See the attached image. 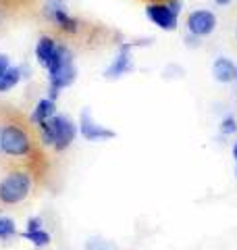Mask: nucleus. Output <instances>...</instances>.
<instances>
[{
    "label": "nucleus",
    "mask_w": 237,
    "mask_h": 250,
    "mask_svg": "<svg viewBox=\"0 0 237 250\" xmlns=\"http://www.w3.org/2000/svg\"><path fill=\"white\" fill-rule=\"evenodd\" d=\"M23 238H27L29 242H34L36 246H46L50 244V233L44 229H36V231H23Z\"/></svg>",
    "instance_id": "nucleus-14"
},
{
    "label": "nucleus",
    "mask_w": 237,
    "mask_h": 250,
    "mask_svg": "<svg viewBox=\"0 0 237 250\" xmlns=\"http://www.w3.org/2000/svg\"><path fill=\"white\" fill-rule=\"evenodd\" d=\"M15 221L11 217H0V238L6 240V238H11L15 236Z\"/></svg>",
    "instance_id": "nucleus-15"
},
{
    "label": "nucleus",
    "mask_w": 237,
    "mask_h": 250,
    "mask_svg": "<svg viewBox=\"0 0 237 250\" xmlns=\"http://www.w3.org/2000/svg\"><path fill=\"white\" fill-rule=\"evenodd\" d=\"M9 67H11L9 57H6V54H0V77H2L6 71H9Z\"/></svg>",
    "instance_id": "nucleus-18"
},
{
    "label": "nucleus",
    "mask_w": 237,
    "mask_h": 250,
    "mask_svg": "<svg viewBox=\"0 0 237 250\" xmlns=\"http://www.w3.org/2000/svg\"><path fill=\"white\" fill-rule=\"evenodd\" d=\"M38 129V136H40V142L44 146H54V131H52V125H50V119L44 121V123H38L36 125Z\"/></svg>",
    "instance_id": "nucleus-13"
},
{
    "label": "nucleus",
    "mask_w": 237,
    "mask_h": 250,
    "mask_svg": "<svg viewBox=\"0 0 237 250\" xmlns=\"http://www.w3.org/2000/svg\"><path fill=\"white\" fill-rule=\"evenodd\" d=\"M212 73H215L217 82L220 83H231L237 80V67L233 61H229L225 57H220L215 61V65H212Z\"/></svg>",
    "instance_id": "nucleus-10"
},
{
    "label": "nucleus",
    "mask_w": 237,
    "mask_h": 250,
    "mask_svg": "<svg viewBox=\"0 0 237 250\" xmlns=\"http://www.w3.org/2000/svg\"><path fill=\"white\" fill-rule=\"evenodd\" d=\"M237 131V121L233 119L231 115L229 117H225L223 121H220V134H225V136H231V134H235Z\"/></svg>",
    "instance_id": "nucleus-16"
},
{
    "label": "nucleus",
    "mask_w": 237,
    "mask_h": 250,
    "mask_svg": "<svg viewBox=\"0 0 237 250\" xmlns=\"http://www.w3.org/2000/svg\"><path fill=\"white\" fill-rule=\"evenodd\" d=\"M0 152H2V123H0Z\"/></svg>",
    "instance_id": "nucleus-21"
},
{
    "label": "nucleus",
    "mask_w": 237,
    "mask_h": 250,
    "mask_svg": "<svg viewBox=\"0 0 237 250\" xmlns=\"http://www.w3.org/2000/svg\"><path fill=\"white\" fill-rule=\"evenodd\" d=\"M79 131H81V136H83L85 140H94V142H98V140L115 138V131L104 129L102 125H98V123L90 117L88 111L81 113V119H79Z\"/></svg>",
    "instance_id": "nucleus-7"
},
{
    "label": "nucleus",
    "mask_w": 237,
    "mask_h": 250,
    "mask_svg": "<svg viewBox=\"0 0 237 250\" xmlns=\"http://www.w3.org/2000/svg\"><path fill=\"white\" fill-rule=\"evenodd\" d=\"M148 19L164 31H173L177 27V13L167 2H148L146 4Z\"/></svg>",
    "instance_id": "nucleus-6"
},
{
    "label": "nucleus",
    "mask_w": 237,
    "mask_h": 250,
    "mask_svg": "<svg viewBox=\"0 0 237 250\" xmlns=\"http://www.w3.org/2000/svg\"><path fill=\"white\" fill-rule=\"evenodd\" d=\"M2 152L11 159H23L34 177L48 173V156L44 154V144L40 142L34 123L21 117H9L2 121Z\"/></svg>",
    "instance_id": "nucleus-1"
},
{
    "label": "nucleus",
    "mask_w": 237,
    "mask_h": 250,
    "mask_svg": "<svg viewBox=\"0 0 237 250\" xmlns=\"http://www.w3.org/2000/svg\"><path fill=\"white\" fill-rule=\"evenodd\" d=\"M40 225H42V219H40V217H31L29 221H27V229H25V231H36V229H42V228H40Z\"/></svg>",
    "instance_id": "nucleus-17"
},
{
    "label": "nucleus",
    "mask_w": 237,
    "mask_h": 250,
    "mask_svg": "<svg viewBox=\"0 0 237 250\" xmlns=\"http://www.w3.org/2000/svg\"><path fill=\"white\" fill-rule=\"evenodd\" d=\"M46 71H48V82H50V94L48 98L50 100H57L59 92L62 88H67L75 82V67H73V52L67 44H59L57 48V54H54V59L48 67H46Z\"/></svg>",
    "instance_id": "nucleus-2"
},
{
    "label": "nucleus",
    "mask_w": 237,
    "mask_h": 250,
    "mask_svg": "<svg viewBox=\"0 0 237 250\" xmlns=\"http://www.w3.org/2000/svg\"><path fill=\"white\" fill-rule=\"evenodd\" d=\"M233 156H235V161H237V142L233 144Z\"/></svg>",
    "instance_id": "nucleus-22"
},
{
    "label": "nucleus",
    "mask_w": 237,
    "mask_h": 250,
    "mask_svg": "<svg viewBox=\"0 0 237 250\" xmlns=\"http://www.w3.org/2000/svg\"><path fill=\"white\" fill-rule=\"evenodd\" d=\"M11 2H15V4H34L36 0H11Z\"/></svg>",
    "instance_id": "nucleus-19"
},
{
    "label": "nucleus",
    "mask_w": 237,
    "mask_h": 250,
    "mask_svg": "<svg viewBox=\"0 0 237 250\" xmlns=\"http://www.w3.org/2000/svg\"><path fill=\"white\" fill-rule=\"evenodd\" d=\"M34 188V173L27 167L13 169L0 182V205H19L31 194Z\"/></svg>",
    "instance_id": "nucleus-3"
},
{
    "label": "nucleus",
    "mask_w": 237,
    "mask_h": 250,
    "mask_svg": "<svg viewBox=\"0 0 237 250\" xmlns=\"http://www.w3.org/2000/svg\"><path fill=\"white\" fill-rule=\"evenodd\" d=\"M57 48H59V42L54 40L52 36H42L38 40V46H36V59L42 67H48L54 54H57Z\"/></svg>",
    "instance_id": "nucleus-8"
},
{
    "label": "nucleus",
    "mask_w": 237,
    "mask_h": 250,
    "mask_svg": "<svg viewBox=\"0 0 237 250\" xmlns=\"http://www.w3.org/2000/svg\"><path fill=\"white\" fill-rule=\"evenodd\" d=\"M52 125V131H54V150L57 152H65L67 148L73 144L75 140V125L73 121L65 115H54L50 119Z\"/></svg>",
    "instance_id": "nucleus-4"
},
{
    "label": "nucleus",
    "mask_w": 237,
    "mask_h": 250,
    "mask_svg": "<svg viewBox=\"0 0 237 250\" xmlns=\"http://www.w3.org/2000/svg\"><path fill=\"white\" fill-rule=\"evenodd\" d=\"M131 44H123L121 46V52H118V57L115 59V62L110 65L108 69H106V77H121L123 73H127V71H131Z\"/></svg>",
    "instance_id": "nucleus-9"
},
{
    "label": "nucleus",
    "mask_w": 237,
    "mask_h": 250,
    "mask_svg": "<svg viewBox=\"0 0 237 250\" xmlns=\"http://www.w3.org/2000/svg\"><path fill=\"white\" fill-rule=\"evenodd\" d=\"M187 29L196 38H206L217 29V15L206 9H198L187 15Z\"/></svg>",
    "instance_id": "nucleus-5"
},
{
    "label": "nucleus",
    "mask_w": 237,
    "mask_h": 250,
    "mask_svg": "<svg viewBox=\"0 0 237 250\" xmlns=\"http://www.w3.org/2000/svg\"><path fill=\"white\" fill-rule=\"evenodd\" d=\"M215 2H217L218 6H227V4H231V0H215Z\"/></svg>",
    "instance_id": "nucleus-20"
},
{
    "label": "nucleus",
    "mask_w": 237,
    "mask_h": 250,
    "mask_svg": "<svg viewBox=\"0 0 237 250\" xmlns=\"http://www.w3.org/2000/svg\"><path fill=\"white\" fill-rule=\"evenodd\" d=\"M54 115H57V104H54V100L42 98V100H38V104H36L34 113H31V117H29V121L34 125H38V123H44V121L52 119Z\"/></svg>",
    "instance_id": "nucleus-11"
},
{
    "label": "nucleus",
    "mask_w": 237,
    "mask_h": 250,
    "mask_svg": "<svg viewBox=\"0 0 237 250\" xmlns=\"http://www.w3.org/2000/svg\"><path fill=\"white\" fill-rule=\"evenodd\" d=\"M23 73V69L19 67H9V71H6L2 77H0V92H9L11 88H15V85L19 83L21 80V75Z\"/></svg>",
    "instance_id": "nucleus-12"
}]
</instances>
